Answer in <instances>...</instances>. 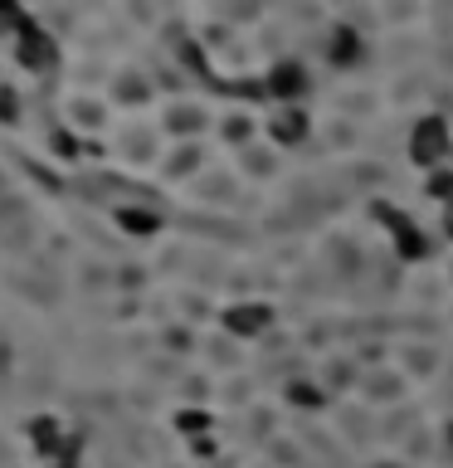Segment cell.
I'll return each mask as SVG.
<instances>
[{
    "label": "cell",
    "instance_id": "obj_1",
    "mask_svg": "<svg viewBox=\"0 0 453 468\" xmlns=\"http://www.w3.org/2000/svg\"><path fill=\"white\" fill-rule=\"evenodd\" d=\"M448 146H453V137H448V122L438 112L419 117L415 132H409V161H415V166H438V161L448 156Z\"/></svg>",
    "mask_w": 453,
    "mask_h": 468
},
{
    "label": "cell",
    "instance_id": "obj_2",
    "mask_svg": "<svg viewBox=\"0 0 453 468\" xmlns=\"http://www.w3.org/2000/svg\"><path fill=\"white\" fill-rule=\"evenodd\" d=\"M15 58L29 69V73H49L54 64H58V44L44 35L39 25H20V35H15Z\"/></svg>",
    "mask_w": 453,
    "mask_h": 468
},
{
    "label": "cell",
    "instance_id": "obj_3",
    "mask_svg": "<svg viewBox=\"0 0 453 468\" xmlns=\"http://www.w3.org/2000/svg\"><path fill=\"white\" fill-rule=\"evenodd\" d=\"M225 327L234 336H258L263 327H269V307H254V303H239L225 313Z\"/></svg>",
    "mask_w": 453,
    "mask_h": 468
},
{
    "label": "cell",
    "instance_id": "obj_4",
    "mask_svg": "<svg viewBox=\"0 0 453 468\" xmlns=\"http://www.w3.org/2000/svg\"><path fill=\"white\" fill-rule=\"evenodd\" d=\"M302 88H307V73H302V64H278V69L269 73V93H278L283 102L302 98Z\"/></svg>",
    "mask_w": 453,
    "mask_h": 468
},
{
    "label": "cell",
    "instance_id": "obj_5",
    "mask_svg": "<svg viewBox=\"0 0 453 468\" xmlns=\"http://www.w3.org/2000/svg\"><path fill=\"white\" fill-rule=\"evenodd\" d=\"M269 132H273V137L283 142V146L302 142V137H307V112H302V108H283V112H273V117H269Z\"/></svg>",
    "mask_w": 453,
    "mask_h": 468
},
{
    "label": "cell",
    "instance_id": "obj_6",
    "mask_svg": "<svg viewBox=\"0 0 453 468\" xmlns=\"http://www.w3.org/2000/svg\"><path fill=\"white\" fill-rule=\"evenodd\" d=\"M327 54H332V64H356V58L365 54V44H361V35H356L351 25H336V29H332Z\"/></svg>",
    "mask_w": 453,
    "mask_h": 468
},
{
    "label": "cell",
    "instance_id": "obj_7",
    "mask_svg": "<svg viewBox=\"0 0 453 468\" xmlns=\"http://www.w3.org/2000/svg\"><path fill=\"white\" fill-rule=\"evenodd\" d=\"M117 225L132 229V234H156L161 229V215H152V210H117Z\"/></svg>",
    "mask_w": 453,
    "mask_h": 468
},
{
    "label": "cell",
    "instance_id": "obj_8",
    "mask_svg": "<svg viewBox=\"0 0 453 468\" xmlns=\"http://www.w3.org/2000/svg\"><path fill=\"white\" fill-rule=\"evenodd\" d=\"M429 196H434V200H453V176H448V171H434V176H429Z\"/></svg>",
    "mask_w": 453,
    "mask_h": 468
},
{
    "label": "cell",
    "instance_id": "obj_9",
    "mask_svg": "<svg viewBox=\"0 0 453 468\" xmlns=\"http://www.w3.org/2000/svg\"><path fill=\"white\" fill-rule=\"evenodd\" d=\"M15 112H20V102H15V88L0 83V122H15Z\"/></svg>",
    "mask_w": 453,
    "mask_h": 468
},
{
    "label": "cell",
    "instance_id": "obj_10",
    "mask_svg": "<svg viewBox=\"0 0 453 468\" xmlns=\"http://www.w3.org/2000/svg\"><path fill=\"white\" fill-rule=\"evenodd\" d=\"M444 229H448V239H453V200L444 205Z\"/></svg>",
    "mask_w": 453,
    "mask_h": 468
}]
</instances>
